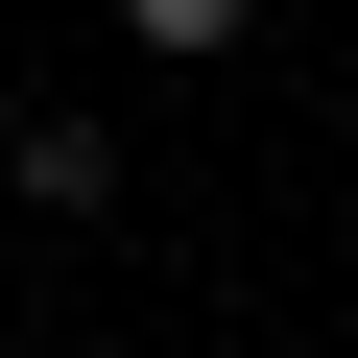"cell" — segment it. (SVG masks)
Masks as SVG:
<instances>
[{
    "mask_svg": "<svg viewBox=\"0 0 358 358\" xmlns=\"http://www.w3.org/2000/svg\"><path fill=\"white\" fill-rule=\"evenodd\" d=\"M0 167H24V215H96V192H120V120H24Z\"/></svg>",
    "mask_w": 358,
    "mask_h": 358,
    "instance_id": "obj_1",
    "label": "cell"
},
{
    "mask_svg": "<svg viewBox=\"0 0 358 358\" xmlns=\"http://www.w3.org/2000/svg\"><path fill=\"white\" fill-rule=\"evenodd\" d=\"M120 24H143V48H239L263 0H120Z\"/></svg>",
    "mask_w": 358,
    "mask_h": 358,
    "instance_id": "obj_2",
    "label": "cell"
}]
</instances>
